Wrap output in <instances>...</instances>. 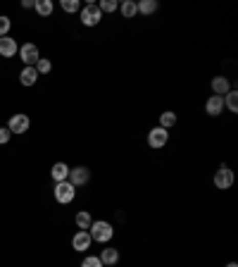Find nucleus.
<instances>
[{
	"instance_id": "f03ea898",
	"label": "nucleus",
	"mask_w": 238,
	"mask_h": 267,
	"mask_svg": "<svg viewBox=\"0 0 238 267\" xmlns=\"http://www.w3.org/2000/svg\"><path fill=\"white\" fill-rule=\"evenodd\" d=\"M53 196L60 206H67V203H72L76 198V186H72L69 181H60V184H55Z\"/></svg>"
},
{
	"instance_id": "b1692460",
	"label": "nucleus",
	"mask_w": 238,
	"mask_h": 267,
	"mask_svg": "<svg viewBox=\"0 0 238 267\" xmlns=\"http://www.w3.org/2000/svg\"><path fill=\"white\" fill-rule=\"evenodd\" d=\"M34 67H36V72H38V74H48V72L53 69V62H50V60H46V57H41V60L36 62Z\"/></svg>"
},
{
	"instance_id": "1a4fd4ad",
	"label": "nucleus",
	"mask_w": 238,
	"mask_h": 267,
	"mask_svg": "<svg viewBox=\"0 0 238 267\" xmlns=\"http://www.w3.org/2000/svg\"><path fill=\"white\" fill-rule=\"evenodd\" d=\"M91 243H93V239H91L89 232H81V229H79V232L72 236V248L79 251V253H86V251L91 248Z\"/></svg>"
},
{
	"instance_id": "5701e85b",
	"label": "nucleus",
	"mask_w": 238,
	"mask_h": 267,
	"mask_svg": "<svg viewBox=\"0 0 238 267\" xmlns=\"http://www.w3.org/2000/svg\"><path fill=\"white\" fill-rule=\"evenodd\" d=\"M62 10L69 14H74L81 10V3H79V0H62Z\"/></svg>"
},
{
	"instance_id": "f3484780",
	"label": "nucleus",
	"mask_w": 238,
	"mask_h": 267,
	"mask_svg": "<svg viewBox=\"0 0 238 267\" xmlns=\"http://www.w3.org/2000/svg\"><path fill=\"white\" fill-rule=\"evenodd\" d=\"M74 222H76V227H79L81 232H89L91 224H93V219H91V213H86V210H81V213H76Z\"/></svg>"
},
{
	"instance_id": "7ed1b4c3",
	"label": "nucleus",
	"mask_w": 238,
	"mask_h": 267,
	"mask_svg": "<svg viewBox=\"0 0 238 267\" xmlns=\"http://www.w3.org/2000/svg\"><path fill=\"white\" fill-rule=\"evenodd\" d=\"M79 12H81V24H83V27H98V24H100V19H102V12L98 10V5H95V3L83 5Z\"/></svg>"
},
{
	"instance_id": "dca6fc26",
	"label": "nucleus",
	"mask_w": 238,
	"mask_h": 267,
	"mask_svg": "<svg viewBox=\"0 0 238 267\" xmlns=\"http://www.w3.org/2000/svg\"><path fill=\"white\" fill-rule=\"evenodd\" d=\"M119 12H122L124 19H131V17H136L138 14V7H136L134 0H124L122 5H119Z\"/></svg>"
},
{
	"instance_id": "a211bd4d",
	"label": "nucleus",
	"mask_w": 238,
	"mask_h": 267,
	"mask_svg": "<svg viewBox=\"0 0 238 267\" xmlns=\"http://www.w3.org/2000/svg\"><path fill=\"white\" fill-rule=\"evenodd\" d=\"M34 10L38 14H41V17H50V14H53V0H36V5H34Z\"/></svg>"
},
{
	"instance_id": "423d86ee",
	"label": "nucleus",
	"mask_w": 238,
	"mask_h": 267,
	"mask_svg": "<svg viewBox=\"0 0 238 267\" xmlns=\"http://www.w3.org/2000/svg\"><path fill=\"white\" fill-rule=\"evenodd\" d=\"M214 186H217L219 191H226V189H231L233 186V172L229 170V167H219L217 172H214Z\"/></svg>"
},
{
	"instance_id": "bb28decb",
	"label": "nucleus",
	"mask_w": 238,
	"mask_h": 267,
	"mask_svg": "<svg viewBox=\"0 0 238 267\" xmlns=\"http://www.w3.org/2000/svg\"><path fill=\"white\" fill-rule=\"evenodd\" d=\"M10 138H12V134H10V129H7V127H0V146L10 143Z\"/></svg>"
},
{
	"instance_id": "a878e982",
	"label": "nucleus",
	"mask_w": 238,
	"mask_h": 267,
	"mask_svg": "<svg viewBox=\"0 0 238 267\" xmlns=\"http://www.w3.org/2000/svg\"><path fill=\"white\" fill-rule=\"evenodd\" d=\"M10 27H12V22H10V17H0V38H3V36H7Z\"/></svg>"
},
{
	"instance_id": "20e7f679",
	"label": "nucleus",
	"mask_w": 238,
	"mask_h": 267,
	"mask_svg": "<svg viewBox=\"0 0 238 267\" xmlns=\"http://www.w3.org/2000/svg\"><path fill=\"white\" fill-rule=\"evenodd\" d=\"M167 141H169V131L162 129V127H155V129L148 131V146L150 148H164L167 146Z\"/></svg>"
},
{
	"instance_id": "9d476101",
	"label": "nucleus",
	"mask_w": 238,
	"mask_h": 267,
	"mask_svg": "<svg viewBox=\"0 0 238 267\" xmlns=\"http://www.w3.org/2000/svg\"><path fill=\"white\" fill-rule=\"evenodd\" d=\"M210 86H212V93H214V96H222V98L231 91V81H229V76H214Z\"/></svg>"
},
{
	"instance_id": "4468645a",
	"label": "nucleus",
	"mask_w": 238,
	"mask_h": 267,
	"mask_svg": "<svg viewBox=\"0 0 238 267\" xmlns=\"http://www.w3.org/2000/svg\"><path fill=\"white\" fill-rule=\"evenodd\" d=\"M98 258H100V262L105 267H112L119 262V251H117V248H102V253L98 255Z\"/></svg>"
},
{
	"instance_id": "6ab92c4d",
	"label": "nucleus",
	"mask_w": 238,
	"mask_h": 267,
	"mask_svg": "<svg viewBox=\"0 0 238 267\" xmlns=\"http://www.w3.org/2000/svg\"><path fill=\"white\" fill-rule=\"evenodd\" d=\"M174 124H177V112L167 110V112H162V115H160V127H162V129L169 131Z\"/></svg>"
},
{
	"instance_id": "2eb2a0df",
	"label": "nucleus",
	"mask_w": 238,
	"mask_h": 267,
	"mask_svg": "<svg viewBox=\"0 0 238 267\" xmlns=\"http://www.w3.org/2000/svg\"><path fill=\"white\" fill-rule=\"evenodd\" d=\"M19 81H21V86H34V84L38 81V72H36V67H24L21 69Z\"/></svg>"
},
{
	"instance_id": "ddd939ff",
	"label": "nucleus",
	"mask_w": 238,
	"mask_h": 267,
	"mask_svg": "<svg viewBox=\"0 0 238 267\" xmlns=\"http://www.w3.org/2000/svg\"><path fill=\"white\" fill-rule=\"evenodd\" d=\"M50 177H53L55 184H60V181H67V179H69V165L55 162L53 167H50Z\"/></svg>"
},
{
	"instance_id": "0eeeda50",
	"label": "nucleus",
	"mask_w": 238,
	"mask_h": 267,
	"mask_svg": "<svg viewBox=\"0 0 238 267\" xmlns=\"http://www.w3.org/2000/svg\"><path fill=\"white\" fill-rule=\"evenodd\" d=\"M72 186H83L91 181V170L89 167H74V170H69V179H67Z\"/></svg>"
},
{
	"instance_id": "aec40b11",
	"label": "nucleus",
	"mask_w": 238,
	"mask_h": 267,
	"mask_svg": "<svg viewBox=\"0 0 238 267\" xmlns=\"http://www.w3.org/2000/svg\"><path fill=\"white\" fill-rule=\"evenodd\" d=\"M136 7H138V12L148 17V14L157 12V0H141V3H136Z\"/></svg>"
},
{
	"instance_id": "39448f33",
	"label": "nucleus",
	"mask_w": 238,
	"mask_h": 267,
	"mask_svg": "<svg viewBox=\"0 0 238 267\" xmlns=\"http://www.w3.org/2000/svg\"><path fill=\"white\" fill-rule=\"evenodd\" d=\"M19 57H21V62L27 65V67H34L36 62L41 60V55H38V48H36L34 43H24V46H19Z\"/></svg>"
},
{
	"instance_id": "412c9836",
	"label": "nucleus",
	"mask_w": 238,
	"mask_h": 267,
	"mask_svg": "<svg viewBox=\"0 0 238 267\" xmlns=\"http://www.w3.org/2000/svg\"><path fill=\"white\" fill-rule=\"evenodd\" d=\"M224 108L226 110H231V112H236L238 110V91H229V93H226L224 96Z\"/></svg>"
},
{
	"instance_id": "6e6552de",
	"label": "nucleus",
	"mask_w": 238,
	"mask_h": 267,
	"mask_svg": "<svg viewBox=\"0 0 238 267\" xmlns=\"http://www.w3.org/2000/svg\"><path fill=\"white\" fill-rule=\"evenodd\" d=\"M29 117L27 115H12L10 117V122H7V129H10V134H27V129H29Z\"/></svg>"
},
{
	"instance_id": "4be33fe9",
	"label": "nucleus",
	"mask_w": 238,
	"mask_h": 267,
	"mask_svg": "<svg viewBox=\"0 0 238 267\" xmlns=\"http://www.w3.org/2000/svg\"><path fill=\"white\" fill-rule=\"evenodd\" d=\"M98 10H100L102 14L105 12H115V10H119V3H117V0H102V3H98Z\"/></svg>"
},
{
	"instance_id": "f8f14e48",
	"label": "nucleus",
	"mask_w": 238,
	"mask_h": 267,
	"mask_svg": "<svg viewBox=\"0 0 238 267\" xmlns=\"http://www.w3.org/2000/svg\"><path fill=\"white\" fill-rule=\"evenodd\" d=\"M17 50H19V46H17L14 38H10V36H3V38H0V55H3V57H14Z\"/></svg>"
},
{
	"instance_id": "393cba45",
	"label": "nucleus",
	"mask_w": 238,
	"mask_h": 267,
	"mask_svg": "<svg viewBox=\"0 0 238 267\" xmlns=\"http://www.w3.org/2000/svg\"><path fill=\"white\" fill-rule=\"evenodd\" d=\"M81 267H105V265L100 262L98 255H86V258L81 260Z\"/></svg>"
},
{
	"instance_id": "f257e3e1",
	"label": "nucleus",
	"mask_w": 238,
	"mask_h": 267,
	"mask_svg": "<svg viewBox=\"0 0 238 267\" xmlns=\"http://www.w3.org/2000/svg\"><path fill=\"white\" fill-rule=\"evenodd\" d=\"M89 234H91V239L98 241V243H110L112 236H115V227L110 224V222H105V219H93Z\"/></svg>"
},
{
	"instance_id": "cd10ccee",
	"label": "nucleus",
	"mask_w": 238,
	"mask_h": 267,
	"mask_svg": "<svg viewBox=\"0 0 238 267\" xmlns=\"http://www.w3.org/2000/svg\"><path fill=\"white\" fill-rule=\"evenodd\" d=\"M21 5H24V7H34V5H36V0H24Z\"/></svg>"
},
{
	"instance_id": "c85d7f7f",
	"label": "nucleus",
	"mask_w": 238,
	"mask_h": 267,
	"mask_svg": "<svg viewBox=\"0 0 238 267\" xmlns=\"http://www.w3.org/2000/svg\"><path fill=\"white\" fill-rule=\"evenodd\" d=\"M226 267H238V265H236V262H229V265H226Z\"/></svg>"
},
{
	"instance_id": "9b49d317",
	"label": "nucleus",
	"mask_w": 238,
	"mask_h": 267,
	"mask_svg": "<svg viewBox=\"0 0 238 267\" xmlns=\"http://www.w3.org/2000/svg\"><path fill=\"white\" fill-rule=\"evenodd\" d=\"M205 112L210 117H217L224 112V98L222 96H210L207 98V103H205Z\"/></svg>"
}]
</instances>
